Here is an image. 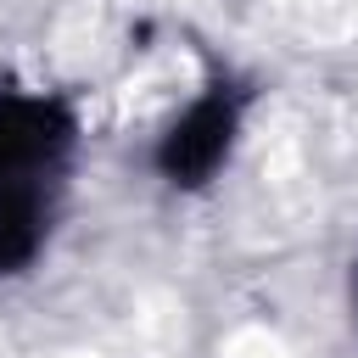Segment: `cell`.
Returning a JSON list of instances; mask_svg holds the SVG:
<instances>
[{
  "instance_id": "1",
  "label": "cell",
  "mask_w": 358,
  "mask_h": 358,
  "mask_svg": "<svg viewBox=\"0 0 358 358\" xmlns=\"http://www.w3.org/2000/svg\"><path fill=\"white\" fill-rule=\"evenodd\" d=\"M229 134H235V101H229V95H201V101L168 129L157 162H162V173H168L173 185H201V179L224 162Z\"/></svg>"
},
{
  "instance_id": "2",
  "label": "cell",
  "mask_w": 358,
  "mask_h": 358,
  "mask_svg": "<svg viewBox=\"0 0 358 358\" xmlns=\"http://www.w3.org/2000/svg\"><path fill=\"white\" fill-rule=\"evenodd\" d=\"M67 140V123L50 101H0V185H17Z\"/></svg>"
},
{
  "instance_id": "3",
  "label": "cell",
  "mask_w": 358,
  "mask_h": 358,
  "mask_svg": "<svg viewBox=\"0 0 358 358\" xmlns=\"http://www.w3.org/2000/svg\"><path fill=\"white\" fill-rule=\"evenodd\" d=\"M39 246V201L28 185H0V274L22 268Z\"/></svg>"
}]
</instances>
